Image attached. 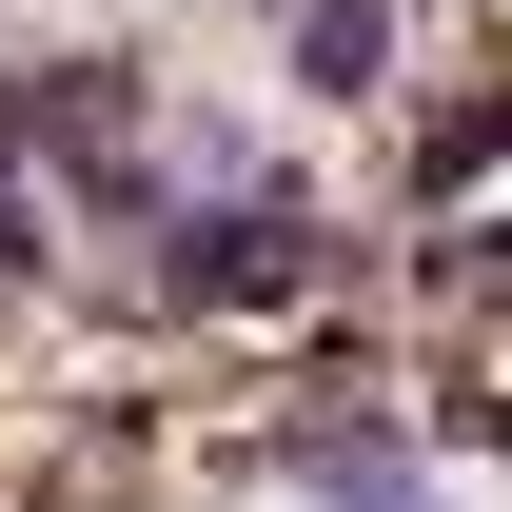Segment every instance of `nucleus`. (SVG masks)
Here are the masks:
<instances>
[{"label":"nucleus","instance_id":"obj_1","mask_svg":"<svg viewBox=\"0 0 512 512\" xmlns=\"http://www.w3.org/2000/svg\"><path fill=\"white\" fill-rule=\"evenodd\" d=\"M296 493H316V512H473L453 473H414V453L355 434V414H316V434H296Z\"/></svg>","mask_w":512,"mask_h":512},{"label":"nucleus","instance_id":"obj_2","mask_svg":"<svg viewBox=\"0 0 512 512\" xmlns=\"http://www.w3.org/2000/svg\"><path fill=\"white\" fill-rule=\"evenodd\" d=\"M375 60H394L375 0H316V20H296V79H316V99H375Z\"/></svg>","mask_w":512,"mask_h":512}]
</instances>
